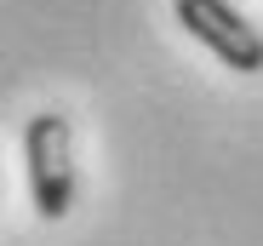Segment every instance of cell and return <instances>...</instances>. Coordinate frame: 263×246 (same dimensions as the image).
<instances>
[{"label":"cell","mask_w":263,"mask_h":246,"mask_svg":"<svg viewBox=\"0 0 263 246\" xmlns=\"http://www.w3.org/2000/svg\"><path fill=\"white\" fill-rule=\"evenodd\" d=\"M23 160H29V195H34V212L40 218H69L74 206V132L69 120L40 109L29 115L23 126Z\"/></svg>","instance_id":"cell-1"},{"label":"cell","mask_w":263,"mask_h":246,"mask_svg":"<svg viewBox=\"0 0 263 246\" xmlns=\"http://www.w3.org/2000/svg\"><path fill=\"white\" fill-rule=\"evenodd\" d=\"M178 23H183L223 69H235V74H263V34L229 6V0H178Z\"/></svg>","instance_id":"cell-2"}]
</instances>
